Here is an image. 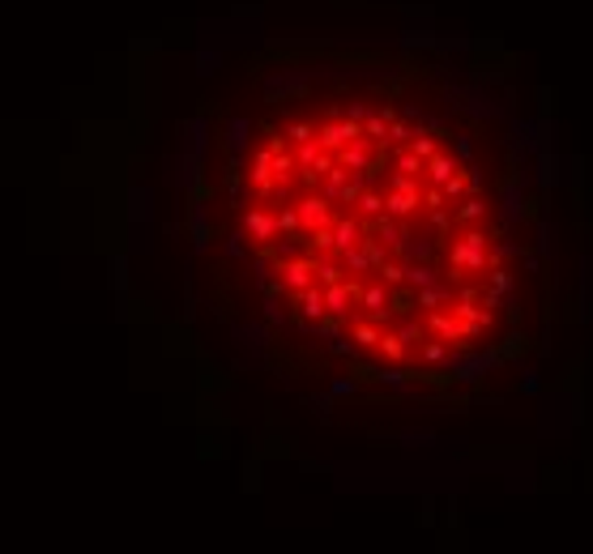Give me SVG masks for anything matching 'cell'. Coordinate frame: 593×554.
Segmentation results:
<instances>
[{"label":"cell","instance_id":"cell-1","mask_svg":"<svg viewBox=\"0 0 593 554\" xmlns=\"http://www.w3.org/2000/svg\"><path fill=\"white\" fill-rule=\"evenodd\" d=\"M209 273L324 376L466 384L543 303V196L517 102L422 48L261 56L197 158Z\"/></svg>","mask_w":593,"mask_h":554}]
</instances>
